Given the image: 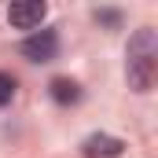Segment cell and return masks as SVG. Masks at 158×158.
Instances as JSON below:
<instances>
[{"mask_svg":"<svg viewBox=\"0 0 158 158\" xmlns=\"http://www.w3.org/2000/svg\"><path fill=\"white\" fill-rule=\"evenodd\" d=\"M129 85L136 92H151L158 77V37L155 30H136V37L129 40V63H125Z\"/></svg>","mask_w":158,"mask_h":158,"instance_id":"6da1fadb","label":"cell"},{"mask_svg":"<svg viewBox=\"0 0 158 158\" xmlns=\"http://www.w3.org/2000/svg\"><path fill=\"white\" fill-rule=\"evenodd\" d=\"M44 15H48V4H40V0H22V4L7 7V22L15 30H37L44 22Z\"/></svg>","mask_w":158,"mask_h":158,"instance_id":"3957f363","label":"cell"},{"mask_svg":"<svg viewBox=\"0 0 158 158\" xmlns=\"http://www.w3.org/2000/svg\"><path fill=\"white\" fill-rule=\"evenodd\" d=\"M15 99V77L11 74H0V107H7Z\"/></svg>","mask_w":158,"mask_h":158,"instance_id":"8992f818","label":"cell"},{"mask_svg":"<svg viewBox=\"0 0 158 158\" xmlns=\"http://www.w3.org/2000/svg\"><path fill=\"white\" fill-rule=\"evenodd\" d=\"M48 88H52V99H55V103H63V107H66V103H77V99H81L77 81H70V77H55Z\"/></svg>","mask_w":158,"mask_h":158,"instance_id":"5b68a950","label":"cell"},{"mask_svg":"<svg viewBox=\"0 0 158 158\" xmlns=\"http://www.w3.org/2000/svg\"><path fill=\"white\" fill-rule=\"evenodd\" d=\"M22 55L30 63H52L59 55V33L55 30H33L30 37L22 40Z\"/></svg>","mask_w":158,"mask_h":158,"instance_id":"7a4b0ae2","label":"cell"},{"mask_svg":"<svg viewBox=\"0 0 158 158\" xmlns=\"http://www.w3.org/2000/svg\"><path fill=\"white\" fill-rule=\"evenodd\" d=\"M121 143L118 136H88L85 143H81V155L85 158H114V155H121Z\"/></svg>","mask_w":158,"mask_h":158,"instance_id":"277c9868","label":"cell"}]
</instances>
